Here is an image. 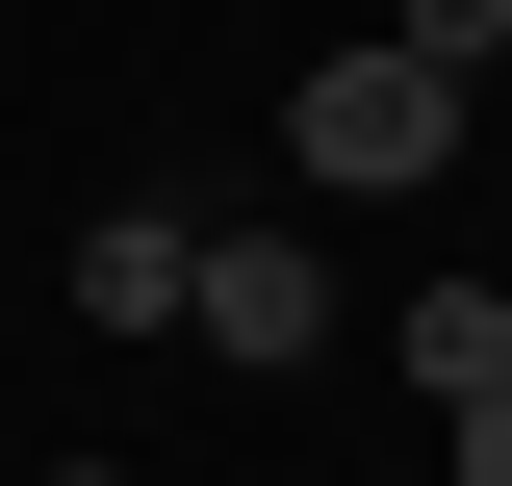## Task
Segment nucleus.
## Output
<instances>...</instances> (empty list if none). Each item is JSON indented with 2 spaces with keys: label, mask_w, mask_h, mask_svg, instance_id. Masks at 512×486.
Returning a JSON list of instances; mask_svg holds the SVG:
<instances>
[{
  "label": "nucleus",
  "mask_w": 512,
  "mask_h": 486,
  "mask_svg": "<svg viewBox=\"0 0 512 486\" xmlns=\"http://www.w3.org/2000/svg\"><path fill=\"white\" fill-rule=\"evenodd\" d=\"M282 180H333V205L461 180V77L436 52H308V77H282Z\"/></svg>",
  "instance_id": "1"
},
{
  "label": "nucleus",
  "mask_w": 512,
  "mask_h": 486,
  "mask_svg": "<svg viewBox=\"0 0 512 486\" xmlns=\"http://www.w3.org/2000/svg\"><path fill=\"white\" fill-rule=\"evenodd\" d=\"M180 333H205V359H256V384H282V359H333L308 231H205V256H180Z\"/></svg>",
  "instance_id": "2"
},
{
  "label": "nucleus",
  "mask_w": 512,
  "mask_h": 486,
  "mask_svg": "<svg viewBox=\"0 0 512 486\" xmlns=\"http://www.w3.org/2000/svg\"><path fill=\"white\" fill-rule=\"evenodd\" d=\"M180 205H103V231H77V333H180Z\"/></svg>",
  "instance_id": "3"
},
{
  "label": "nucleus",
  "mask_w": 512,
  "mask_h": 486,
  "mask_svg": "<svg viewBox=\"0 0 512 486\" xmlns=\"http://www.w3.org/2000/svg\"><path fill=\"white\" fill-rule=\"evenodd\" d=\"M384 359L436 384V410H461V384H512V282H410V333H384Z\"/></svg>",
  "instance_id": "4"
},
{
  "label": "nucleus",
  "mask_w": 512,
  "mask_h": 486,
  "mask_svg": "<svg viewBox=\"0 0 512 486\" xmlns=\"http://www.w3.org/2000/svg\"><path fill=\"white\" fill-rule=\"evenodd\" d=\"M384 52H436V77H487V52H512V0H384Z\"/></svg>",
  "instance_id": "5"
},
{
  "label": "nucleus",
  "mask_w": 512,
  "mask_h": 486,
  "mask_svg": "<svg viewBox=\"0 0 512 486\" xmlns=\"http://www.w3.org/2000/svg\"><path fill=\"white\" fill-rule=\"evenodd\" d=\"M461 486H512V384H461Z\"/></svg>",
  "instance_id": "6"
},
{
  "label": "nucleus",
  "mask_w": 512,
  "mask_h": 486,
  "mask_svg": "<svg viewBox=\"0 0 512 486\" xmlns=\"http://www.w3.org/2000/svg\"><path fill=\"white\" fill-rule=\"evenodd\" d=\"M52 486H103V461H52Z\"/></svg>",
  "instance_id": "7"
}]
</instances>
